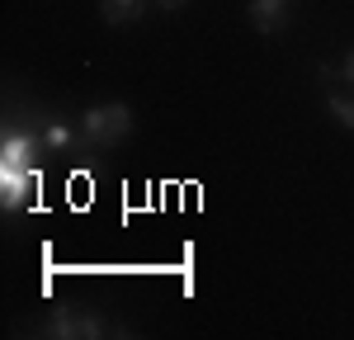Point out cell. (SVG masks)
Masks as SVG:
<instances>
[{
	"instance_id": "1",
	"label": "cell",
	"mask_w": 354,
	"mask_h": 340,
	"mask_svg": "<svg viewBox=\"0 0 354 340\" xmlns=\"http://www.w3.org/2000/svg\"><path fill=\"white\" fill-rule=\"evenodd\" d=\"M81 138L95 142V147H113V142L133 138V109L118 104V100H109V104H90V109L81 113Z\"/></svg>"
},
{
	"instance_id": "2",
	"label": "cell",
	"mask_w": 354,
	"mask_h": 340,
	"mask_svg": "<svg viewBox=\"0 0 354 340\" xmlns=\"http://www.w3.org/2000/svg\"><path fill=\"white\" fill-rule=\"evenodd\" d=\"M48 336L53 340H95L104 336V317L100 312H62V317H53L48 321Z\"/></svg>"
},
{
	"instance_id": "3",
	"label": "cell",
	"mask_w": 354,
	"mask_h": 340,
	"mask_svg": "<svg viewBox=\"0 0 354 340\" xmlns=\"http://www.w3.org/2000/svg\"><path fill=\"white\" fill-rule=\"evenodd\" d=\"M255 33H283L288 28V15H293V0H250L245 5Z\"/></svg>"
},
{
	"instance_id": "4",
	"label": "cell",
	"mask_w": 354,
	"mask_h": 340,
	"mask_svg": "<svg viewBox=\"0 0 354 340\" xmlns=\"http://www.w3.org/2000/svg\"><path fill=\"white\" fill-rule=\"evenodd\" d=\"M81 128L66 118H43V151H81Z\"/></svg>"
},
{
	"instance_id": "5",
	"label": "cell",
	"mask_w": 354,
	"mask_h": 340,
	"mask_svg": "<svg viewBox=\"0 0 354 340\" xmlns=\"http://www.w3.org/2000/svg\"><path fill=\"white\" fill-rule=\"evenodd\" d=\"M147 5H151V0H100V19L109 28H128L147 15Z\"/></svg>"
},
{
	"instance_id": "6",
	"label": "cell",
	"mask_w": 354,
	"mask_h": 340,
	"mask_svg": "<svg viewBox=\"0 0 354 340\" xmlns=\"http://www.w3.org/2000/svg\"><path fill=\"white\" fill-rule=\"evenodd\" d=\"M326 113L345 128V133H354V95H345V90H326Z\"/></svg>"
},
{
	"instance_id": "7",
	"label": "cell",
	"mask_w": 354,
	"mask_h": 340,
	"mask_svg": "<svg viewBox=\"0 0 354 340\" xmlns=\"http://www.w3.org/2000/svg\"><path fill=\"white\" fill-rule=\"evenodd\" d=\"M340 76H345V81L354 85V48H350V53H345V62H340Z\"/></svg>"
},
{
	"instance_id": "8",
	"label": "cell",
	"mask_w": 354,
	"mask_h": 340,
	"mask_svg": "<svg viewBox=\"0 0 354 340\" xmlns=\"http://www.w3.org/2000/svg\"><path fill=\"white\" fill-rule=\"evenodd\" d=\"M151 5H156V10H185L189 0H151Z\"/></svg>"
}]
</instances>
